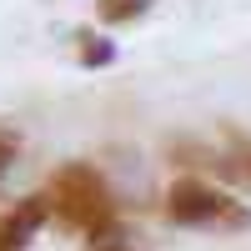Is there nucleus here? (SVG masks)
<instances>
[{
	"label": "nucleus",
	"instance_id": "6e6552de",
	"mask_svg": "<svg viewBox=\"0 0 251 251\" xmlns=\"http://www.w3.org/2000/svg\"><path fill=\"white\" fill-rule=\"evenodd\" d=\"M91 251H136V246H121V241H100V246H91Z\"/></svg>",
	"mask_w": 251,
	"mask_h": 251
},
{
	"label": "nucleus",
	"instance_id": "20e7f679",
	"mask_svg": "<svg viewBox=\"0 0 251 251\" xmlns=\"http://www.w3.org/2000/svg\"><path fill=\"white\" fill-rule=\"evenodd\" d=\"M221 176H231L241 186H251V136L226 131V151H221Z\"/></svg>",
	"mask_w": 251,
	"mask_h": 251
},
{
	"label": "nucleus",
	"instance_id": "f03ea898",
	"mask_svg": "<svg viewBox=\"0 0 251 251\" xmlns=\"http://www.w3.org/2000/svg\"><path fill=\"white\" fill-rule=\"evenodd\" d=\"M166 216L176 226H211V231H246L251 226V211L241 201H231L226 191H216L211 181H196V176H186L166 191Z\"/></svg>",
	"mask_w": 251,
	"mask_h": 251
},
{
	"label": "nucleus",
	"instance_id": "7ed1b4c3",
	"mask_svg": "<svg viewBox=\"0 0 251 251\" xmlns=\"http://www.w3.org/2000/svg\"><path fill=\"white\" fill-rule=\"evenodd\" d=\"M50 216V201L46 196H25L15 201L10 216H0V251H25V241L40 231V221Z\"/></svg>",
	"mask_w": 251,
	"mask_h": 251
},
{
	"label": "nucleus",
	"instance_id": "f257e3e1",
	"mask_svg": "<svg viewBox=\"0 0 251 251\" xmlns=\"http://www.w3.org/2000/svg\"><path fill=\"white\" fill-rule=\"evenodd\" d=\"M50 216L71 231H86V236H106L111 231V216H116V201H111V186L106 176L86 161H66L60 171L50 176Z\"/></svg>",
	"mask_w": 251,
	"mask_h": 251
},
{
	"label": "nucleus",
	"instance_id": "423d86ee",
	"mask_svg": "<svg viewBox=\"0 0 251 251\" xmlns=\"http://www.w3.org/2000/svg\"><path fill=\"white\" fill-rule=\"evenodd\" d=\"M75 60H80V66H111V60H116V46H111V40H100V35H91V30H80V35H75Z\"/></svg>",
	"mask_w": 251,
	"mask_h": 251
},
{
	"label": "nucleus",
	"instance_id": "0eeeda50",
	"mask_svg": "<svg viewBox=\"0 0 251 251\" xmlns=\"http://www.w3.org/2000/svg\"><path fill=\"white\" fill-rule=\"evenodd\" d=\"M15 151H20V141H15L10 131H0V176L10 171V161H15Z\"/></svg>",
	"mask_w": 251,
	"mask_h": 251
},
{
	"label": "nucleus",
	"instance_id": "39448f33",
	"mask_svg": "<svg viewBox=\"0 0 251 251\" xmlns=\"http://www.w3.org/2000/svg\"><path fill=\"white\" fill-rule=\"evenodd\" d=\"M151 10V0H96V15L106 20V25H131Z\"/></svg>",
	"mask_w": 251,
	"mask_h": 251
}]
</instances>
